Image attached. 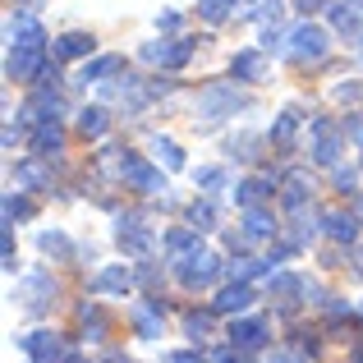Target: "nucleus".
<instances>
[{"instance_id":"nucleus-1","label":"nucleus","mask_w":363,"mask_h":363,"mask_svg":"<svg viewBox=\"0 0 363 363\" xmlns=\"http://www.w3.org/2000/svg\"><path fill=\"white\" fill-rule=\"evenodd\" d=\"M116 179L124 189H133V194H143V198L166 194V170H161L157 161L129 152V147H116Z\"/></svg>"},{"instance_id":"nucleus-2","label":"nucleus","mask_w":363,"mask_h":363,"mask_svg":"<svg viewBox=\"0 0 363 363\" xmlns=\"http://www.w3.org/2000/svg\"><path fill=\"white\" fill-rule=\"evenodd\" d=\"M345 129H340V120H331V116H318L308 124V152H313V161L318 166H327V170H336L340 166V157H345Z\"/></svg>"},{"instance_id":"nucleus-3","label":"nucleus","mask_w":363,"mask_h":363,"mask_svg":"<svg viewBox=\"0 0 363 363\" xmlns=\"http://www.w3.org/2000/svg\"><path fill=\"white\" fill-rule=\"evenodd\" d=\"M170 267H175V276H179L184 290H207V285H216L225 276V262L216 253H207V248H194V253L175 257Z\"/></svg>"},{"instance_id":"nucleus-4","label":"nucleus","mask_w":363,"mask_h":363,"mask_svg":"<svg viewBox=\"0 0 363 363\" xmlns=\"http://www.w3.org/2000/svg\"><path fill=\"white\" fill-rule=\"evenodd\" d=\"M244 106H248V97L235 88V79L230 83H207V88H198V97H194V111L203 120H230L235 111H244Z\"/></svg>"},{"instance_id":"nucleus-5","label":"nucleus","mask_w":363,"mask_h":363,"mask_svg":"<svg viewBox=\"0 0 363 363\" xmlns=\"http://www.w3.org/2000/svg\"><path fill=\"white\" fill-rule=\"evenodd\" d=\"M327 51H331V33L322 23H313V18H303V23H294L290 28V60H299V65H318V60H327Z\"/></svg>"},{"instance_id":"nucleus-6","label":"nucleus","mask_w":363,"mask_h":363,"mask_svg":"<svg viewBox=\"0 0 363 363\" xmlns=\"http://www.w3.org/2000/svg\"><path fill=\"white\" fill-rule=\"evenodd\" d=\"M194 51H198V42L194 37H157V42H147L143 46V60L147 65H157V69H184L189 60H194Z\"/></svg>"},{"instance_id":"nucleus-7","label":"nucleus","mask_w":363,"mask_h":363,"mask_svg":"<svg viewBox=\"0 0 363 363\" xmlns=\"http://www.w3.org/2000/svg\"><path fill=\"white\" fill-rule=\"evenodd\" d=\"M116 244H120V253H129V257H152V248H157V235H152V225H147V216H138V212H129V216H120L116 221Z\"/></svg>"},{"instance_id":"nucleus-8","label":"nucleus","mask_w":363,"mask_h":363,"mask_svg":"<svg viewBox=\"0 0 363 363\" xmlns=\"http://www.w3.org/2000/svg\"><path fill=\"white\" fill-rule=\"evenodd\" d=\"M46 65H51V51H46V46H9L5 79L9 83H37Z\"/></svg>"},{"instance_id":"nucleus-9","label":"nucleus","mask_w":363,"mask_h":363,"mask_svg":"<svg viewBox=\"0 0 363 363\" xmlns=\"http://www.w3.org/2000/svg\"><path fill=\"white\" fill-rule=\"evenodd\" d=\"M303 294H308V281H303L299 272H272L267 276V299L281 313H294L303 303Z\"/></svg>"},{"instance_id":"nucleus-10","label":"nucleus","mask_w":363,"mask_h":363,"mask_svg":"<svg viewBox=\"0 0 363 363\" xmlns=\"http://www.w3.org/2000/svg\"><path fill=\"white\" fill-rule=\"evenodd\" d=\"M129 322L138 340H161V322H166V299L161 294H147V299L129 303Z\"/></svg>"},{"instance_id":"nucleus-11","label":"nucleus","mask_w":363,"mask_h":363,"mask_svg":"<svg viewBox=\"0 0 363 363\" xmlns=\"http://www.w3.org/2000/svg\"><path fill=\"white\" fill-rule=\"evenodd\" d=\"M18 350L28 354V363H65L74 354V350L65 345V336H55V331H28V336L18 340Z\"/></svg>"},{"instance_id":"nucleus-12","label":"nucleus","mask_w":363,"mask_h":363,"mask_svg":"<svg viewBox=\"0 0 363 363\" xmlns=\"http://www.w3.org/2000/svg\"><path fill=\"white\" fill-rule=\"evenodd\" d=\"M230 79L235 83H248V88H257V83L272 79V65H267L262 46H244V51L230 55Z\"/></svg>"},{"instance_id":"nucleus-13","label":"nucleus","mask_w":363,"mask_h":363,"mask_svg":"<svg viewBox=\"0 0 363 363\" xmlns=\"http://www.w3.org/2000/svg\"><path fill=\"white\" fill-rule=\"evenodd\" d=\"M225 340H230L235 350H244V354H253V350H262L267 340H272V322H267V318H248V313H240V318L230 322V331H225Z\"/></svg>"},{"instance_id":"nucleus-14","label":"nucleus","mask_w":363,"mask_h":363,"mask_svg":"<svg viewBox=\"0 0 363 363\" xmlns=\"http://www.w3.org/2000/svg\"><path fill=\"white\" fill-rule=\"evenodd\" d=\"M55 294H60V285H55L51 272H28L23 285H18V299H23L28 313H46L55 303Z\"/></svg>"},{"instance_id":"nucleus-15","label":"nucleus","mask_w":363,"mask_h":363,"mask_svg":"<svg viewBox=\"0 0 363 363\" xmlns=\"http://www.w3.org/2000/svg\"><path fill=\"white\" fill-rule=\"evenodd\" d=\"M230 194H235V207H240V212H248V207L272 203V198L281 194V179H276V175H244L240 184L230 189Z\"/></svg>"},{"instance_id":"nucleus-16","label":"nucleus","mask_w":363,"mask_h":363,"mask_svg":"<svg viewBox=\"0 0 363 363\" xmlns=\"http://www.w3.org/2000/svg\"><path fill=\"white\" fill-rule=\"evenodd\" d=\"M253 285L248 281H230V285H221V290H216V299H212V308L221 313V318H240V313H248L253 308Z\"/></svg>"},{"instance_id":"nucleus-17","label":"nucleus","mask_w":363,"mask_h":363,"mask_svg":"<svg viewBox=\"0 0 363 363\" xmlns=\"http://www.w3.org/2000/svg\"><path fill=\"white\" fill-rule=\"evenodd\" d=\"M318 225H322V235H327L331 244H354L359 230H363L359 216H354V207H350V212H340V207H336V212H322Z\"/></svg>"},{"instance_id":"nucleus-18","label":"nucleus","mask_w":363,"mask_h":363,"mask_svg":"<svg viewBox=\"0 0 363 363\" xmlns=\"http://www.w3.org/2000/svg\"><path fill=\"white\" fill-rule=\"evenodd\" d=\"M133 290V272L124 262H111L101 267L97 276H92V294H106V299H124V294Z\"/></svg>"},{"instance_id":"nucleus-19","label":"nucleus","mask_w":363,"mask_h":363,"mask_svg":"<svg viewBox=\"0 0 363 363\" xmlns=\"http://www.w3.org/2000/svg\"><path fill=\"white\" fill-rule=\"evenodd\" d=\"M92 51H97V37L83 33V28L60 33V37L51 42V55H55V60H92Z\"/></svg>"},{"instance_id":"nucleus-20","label":"nucleus","mask_w":363,"mask_h":363,"mask_svg":"<svg viewBox=\"0 0 363 363\" xmlns=\"http://www.w3.org/2000/svg\"><path fill=\"white\" fill-rule=\"evenodd\" d=\"M276 198H281V207H285V212H303V207H308V198H313V179H308V170H290V175H285L281 179V194H276Z\"/></svg>"},{"instance_id":"nucleus-21","label":"nucleus","mask_w":363,"mask_h":363,"mask_svg":"<svg viewBox=\"0 0 363 363\" xmlns=\"http://www.w3.org/2000/svg\"><path fill=\"white\" fill-rule=\"evenodd\" d=\"M46 157H23V161H14V170H9V175H14V189H28V194H37V189H51V170L42 166Z\"/></svg>"},{"instance_id":"nucleus-22","label":"nucleus","mask_w":363,"mask_h":363,"mask_svg":"<svg viewBox=\"0 0 363 363\" xmlns=\"http://www.w3.org/2000/svg\"><path fill=\"white\" fill-rule=\"evenodd\" d=\"M79 327H83V340L101 345V340L111 336V313L101 308L97 299H88V303H79Z\"/></svg>"},{"instance_id":"nucleus-23","label":"nucleus","mask_w":363,"mask_h":363,"mask_svg":"<svg viewBox=\"0 0 363 363\" xmlns=\"http://www.w3.org/2000/svg\"><path fill=\"white\" fill-rule=\"evenodd\" d=\"M124 69V55H92V60H83V69L74 74V83L79 88H88V83H111V74Z\"/></svg>"},{"instance_id":"nucleus-24","label":"nucleus","mask_w":363,"mask_h":363,"mask_svg":"<svg viewBox=\"0 0 363 363\" xmlns=\"http://www.w3.org/2000/svg\"><path fill=\"white\" fill-rule=\"evenodd\" d=\"M28 143H33V152H37V157H46V161L60 157V152H65V129H60V120L33 124V138H28Z\"/></svg>"},{"instance_id":"nucleus-25","label":"nucleus","mask_w":363,"mask_h":363,"mask_svg":"<svg viewBox=\"0 0 363 363\" xmlns=\"http://www.w3.org/2000/svg\"><path fill=\"white\" fill-rule=\"evenodd\" d=\"M74 116H79V120H74L79 138L97 143V138H106V133H111V111H106V106H79Z\"/></svg>"},{"instance_id":"nucleus-26","label":"nucleus","mask_w":363,"mask_h":363,"mask_svg":"<svg viewBox=\"0 0 363 363\" xmlns=\"http://www.w3.org/2000/svg\"><path fill=\"white\" fill-rule=\"evenodd\" d=\"M240 230L248 235V240H276V235H281V221H276V212L262 203V207H248V212H244Z\"/></svg>"},{"instance_id":"nucleus-27","label":"nucleus","mask_w":363,"mask_h":363,"mask_svg":"<svg viewBox=\"0 0 363 363\" xmlns=\"http://www.w3.org/2000/svg\"><path fill=\"white\" fill-rule=\"evenodd\" d=\"M37 248H42L46 257H55V262H74V257H79V244H74L60 225H51V230L37 235Z\"/></svg>"},{"instance_id":"nucleus-28","label":"nucleus","mask_w":363,"mask_h":363,"mask_svg":"<svg viewBox=\"0 0 363 363\" xmlns=\"http://www.w3.org/2000/svg\"><path fill=\"white\" fill-rule=\"evenodd\" d=\"M299 124H303L299 106H285L281 116L272 120V133H267V138H272L276 147H285V152H290V147H294V133H299Z\"/></svg>"},{"instance_id":"nucleus-29","label":"nucleus","mask_w":363,"mask_h":363,"mask_svg":"<svg viewBox=\"0 0 363 363\" xmlns=\"http://www.w3.org/2000/svg\"><path fill=\"white\" fill-rule=\"evenodd\" d=\"M216 318H221V313L216 308H203V313H184V336L194 340V345H203V340H212V331H216Z\"/></svg>"},{"instance_id":"nucleus-30","label":"nucleus","mask_w":363,"mask_h":363,"mask_svg":"<svg viewBox=\"0 0 363 363\" xmlns=\"http://www.w3.org/2000/svg\"><path fill=\"white\" fill-rule=\"evenodd\" d=\"M161 248H166V257L175 262V257H184V253H194V248H203V240H198L194 225H175V230L161 240Z\"/></svg>"},{"instance_id":"nucleus-31","label":"nucleus","mask_w":363,"mask_h":363,"mask_svg":"<svg viewBox=\"0 0 363 363\" xmlns=\"http://www.w3.org/2000/svg\"><path fill=\"white\" fill-rule=\"evenodd\" d=\"M0 212H5V225H14V221H33L37 207H33V198H28V189H9Z\"/></svg>"},{"instance_id":"nucleus-32","label":"nucleus","mask_w":363,"mask_h":363,"mask_svg":"<svg viewBox=\"0 0 363 363\" xmlns=\"http://www.w3.org/2000/svg\"><path fill=\"white\" fill-rule=\"evenodd\" d=\"M147 147H152V161H157V166H166V170H184V147H179L175 138H161V133H157Z\"/></svg>"},{"instance_id":"nucleus-33","label":"nucleus","mask_w":363,"mask_h":363,"mask_svg":"<svg viewBox=\"0 0 363 363\" xmlns=\"http://www.w3.org/2000/svg\"><path fill=\"white\" fill-rule=\"evenodd\" d=\"M184 216H189V225H194L198 235H207V230H216V207H212V198H194V203L184 207Z\"/></svg>"},{"instance_id":"nucleus-34","label":"nucleus","mask_w":363,"mask_h":363,"mask_svg":"<svg viewBox=\"0 0 363 363\" xmlns=\"http://www.w3.org/2000/svg\"><path fill=\"white\" fill-rule=\"evenodd\" d=\"M240 5V0H198V18H203V23H225V18H230V9Z\"/></svg>"},{"instance_id":"nucleus-35","label":"nucleus","mask_w":363,"mask_h":363,"mask_svg":"<svg viewBox=\"0 0 363 363\" xmlns=\"http://www.w3.org/2000/svg\"><path fill=\"white\" fill-rule=\"evenodd\" d=\"M194 179H198V189H203L207 198H212V194H221V189L230 184V179H225V170H221V166H198V170H194Z\"/></svg>"},{"instance_id":"nucleus-36","label":"nucleus","mask_w":363,"mask_h":363,"mask_svg":"<svg viewBox=\"0 0 363 363\" xmlns=\"http://www.w3.org/2000/svg\"><path fill=\"white\" fill-rule=\"evenodd\" d=\"M308 359H313L308 350H299L294 340H281V345L267 350V359H262V363H308Z\"/></svg>"},{"instance_id":"nucleus-37","label":"nucleus","mask_w":363,"mask_h":363,"mask_svg":"<svg viewBox=\"0 0 363 363\" xmlns=\"http://www.w3.org/2000/svg\"><path fill=\"white\" fill-rule=\"evenodd\" d=\"M262 138H257V133H240V138H230V157H240V161H257L262 157Z\"/></svg>"},{"instance_id":"nucleus-38","label":"nucleus","mask_w":363,"mask_h":363,"mask_svg":"<svg viewBox=\"0 0 363 363\" xmlns=\"http://www.w3.org/2000/svg\"><path fill=\"white\" fill-rule=\"evenodd\" d=\"M331 184H336V194H359V170L354 166H336L331 170Z\"/></svg>"},{"instance_id":"nucleus-39","label":"nucleus","mask_w":363,"mask_h":363,"mask_svg":"<svg viewBox=\"0 0 363 363\" xmlns=\"http://www.w3.org/2000/svg\"><path fill=\"white\" fill-rule=\"evenodd\" d=\"M0 262H5L9 276H14V267H18V253H14V225H5V230H0Z\"/></svg>"},{"instance_id":"nucleus-40","label":"nucleus","mask_w":363,"mask_h":363,"mask_svg":"<svg viewBox=\"0 0 363 363\" xmlns=\"http://www.w3.org/2000/svg\"><path fill=\"white\" fill-rule=\"evenodd\" d=\"M340 129H345V138H350V143H354V147L363 152V111L345 116V120H340Z\"/></svg>"},{"instance_id":"nucleus-41","label":"nucleus","mask_w":363,"mask_h":363,"mask_svg":"<svg viewBox=\"0 0 363 363\" xmlns=\"http://www.w3.org/2000/svg\"><path fill=\"white\" fill-rule=\"evenodd\" d=\"M207 363H244V350H235L230 340H225V345H216L212 354H207Z\"/></svg>"},{"instance_id":"nucleus-42","label":"nucleus","mask_w":363,"mask_h":363,"mask_svg":"<svg viewBox=\"0 0 363 363\" xmlns=\"http://www.w3.org/2000/svg\"><path fill=\"white\" fill-rule=\"evenodd\" d=\"M281 9H285V0H257L253 18H262V23H267V18H272V23H276V18H281Z\"/></svg>"},{"instance_id":"nucleus-43","label":"nucleus","mask_w":363,"mask_h":363,"mask_svg":"<svg viewBox=\"0 0 363 363\" xmlns=\"http://www.w3.org/2000/svg\"><path fill=\"white\" fill-rule=\"evenodd\" d=\"M336 101H363V79H354V83H336Z\"/></svg>"},{"instance_id":"nucleus-44","label":"nucleus","mask_w":363,"mask_h":363,"mask_svg":"<svg viewBox=\"0 0 363 363\" xmlns=\"http://www.w3.org/2000/svg\"><path fill=\"white\" fill-rule=\"evenodd\" d=\"M294 9L308 18V14H322V9H331V0H294Z\"/></svg>"},{"instance_id":"nucleus-45","label":"nucleus","mask_w":363,"mask_h":363,"mask_svg":"<svg viewBox=\"0 0 363 363\" xmlns=\"http://www.w3.org/2000/svg\"><path fill=\"white\" fill-rule=\"evenodd\" d=\"M179 23H184V18H179L175 9H166V14H157V28H161V33H175Z\"/></svg>"},{"instance_id":"nucleus-46","label":"nucleus","mask_w":363,"mask_h":363,"mask_svg":"<svg viewBox=\"0 0 363 363\" xmlns=\"http://www.w3.org/2000/svg\"><path fill=\"white\" fill-rule=\"evenodd\" d=\"M166 363H207V354H198V350H175Z\"/></svg>"},{"instance_id":"nucleus-47","label":"nucleus","mask_w":363,"mask_h":363,"mask_svg":"<svg viewBox=\"0 0 363 363\" xmlns=\"http://www.w3.org/2000/svg\"><path fill=\"white\" fill-rule=\"evenodd\" d=\"M345 42L354 46V51H363V14H359V23H354V28H350V33H345Z\"/></svg>"},{"instance_id":"nucleus-48","label":"nucleus","mask_w":363,"mask_h":363,"mask_svg":"<svg viewBox=\"0 0 363 363\" xmlns=\"http://www.w3.org/2000/svg\"><path fill=\"white\" fill-rule=\"evenodd\" d=\"M101 363H129V354H124V350H106V354H101Z\"/></svg>"},{"instance_id":"nucleus-49","label":"nucleus","mask_w":363,"mask_h":363,"mask_svg":"<svg viewBox=\"0 0 363 363\" xmlns=\"http://www.w3.org/2000/svg\"><path fill=\"white\" fill-rule=\"evenodd\" d=\"M354 216H359V225H363V194H354Z\"/></svg>"},{"instance_id":"nucleus-50","label":"nucleus","mask_w":363,"mask_h":363,"mask_svg":"<svg viewBox=\"0 0 363 363\" xmlns=\"http://www.w3.org/2000/svg\"><path fill=\"white\" fill-rule=\"evenodd\" d=\"M65 363H88V359H83V354H69V359H65Z\"/></svg>"},{"instance_id":"nucleus-51","label":"nucleus","mask_w":363,"mask_h":363,"mask_svg":"<svg viewBox=\"0 0 363 363\" xmlns=\"http://www.w3.org/2000/svg\"><path fill=\"white\" fill-rule=\"evenodd\" d=\"M240 5H253V0H240Z\"/></svg>"},{"instance_id":"nucleus-52","label":"nucleus","mask_w":363,"mask_h":363,"mask_svg":"<svg viewBox=\"0 0 363 363\" xmlns=\"http://www.w3.org/2000/svg\"><path fill=\"white\" fill-rule=\"evenodd\" d=\"M359 5H363V0H359Z\"/></svg>"}]
</instances>
